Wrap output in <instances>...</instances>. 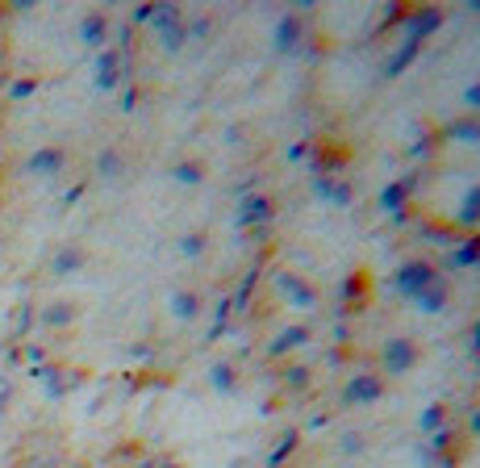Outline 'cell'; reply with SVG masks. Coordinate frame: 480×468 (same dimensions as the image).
I'll return each instance as SVG.
<instances>
[{
    "label": "cell",
    "mask_w": 480,
    "mask_h": 468,
    "mask_svg": "<svg viewBox=\"0 0 480 468\" xmlns=\"http://www.w3.org/2000/svg\"><path fill=\"white\" fill-rule=\"evenodd\" d=\"M63 159H67V155L59 151V147H38V151L25 159V172H30V176H55L59 167H63Z\"/></svg>",
    "instance_id": "obj_1"
},
{
    "label": "cell",
    "mask_w": 480,
    "mask_h": 468,
    "mask_svg": "<svg viewBox=\"0 0 480 468\" xmlns=\"http://www.w3.org/2000/svg\"><path fill=\"white\" fill-rule=\"evenodd\" d=\"M67 318H71V301H55V305H51V310L42 314V322H46V327H63Z\"/></svg>",
    "instance_id": "obj_4"
},
{
    "label": "cell",
    "mask_w": 480,
    "mask_h": 468,
    "mask_svg": "<svg viewBox=\"0 0 480 468\" xmlns=\"http://www.w3.org/2000/svg\"><path fill=\"white\" fill-rule=\"evenodd\" d=\"M80 38H84V43H100V38H105V22H100L97 13H88L84 22H80Z\"/></svg>",
    "instance_id": "obj_3"
},
{
    "label": "cell",
    "mask_w": 480,
    "mask_h": 468,
    "mask_svg": "<svg viewBox=\"0 0 480 468\" xmlns=\"http://www.w3.org/2000/svg\"><path fill=\"white\" fill-rule=\"evenodd\" d=\"M80 263H84V251H80V247H63L55 255V272L59 276H71V272H80Z\"/></svg>",
    "instance_id": "obj_2"
},
{
    "label": "cell",
    "mask_w": 480,
    "mask_h": 468,
    "mask_svg": "<svg viewBox=\"0 0 480 468\" xmlns=\"http://www.w3.org/2000/svg\"><path fill=\"white\" fill-rule=\"evenodd\" d=\"M9 402H13V385H9V381H0V418L9 414Z\"/></svg>",
    "instance_id": "obj_5"
}]
</instances>
